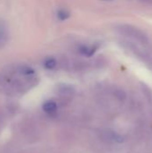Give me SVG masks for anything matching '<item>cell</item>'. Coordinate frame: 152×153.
<instances>
[{
	"label": "cell",
	"instance_id": "277c9868",
	"mask_svg": "<svg viewBox=\"0 0 152 153\" xmlns=\"http://www.w3.org/2000/svg\"><path fill=\"white\" fill-rule=\"evenodd\" d=\"M18 72L21 74H23V75H31V74H33L35 73L34 70L31 67L28 66V65H21L18 68Z\"/></svg>",
	"mask_w": 152,
	"mask_h": 153
},
{
	"label": "cell",
	"instance_id": "3957f363",
	"mask_svg": "<svg viewBox=\"0 0 152 153\" xmlns=\"http://www.w3.org/2000/svg\"><path fill=\"white\" fill-rule=\"evenodd\" d=\"M79 50H80V52L82 55L87 56H91L95 53L96 48H94V47L90 48V47H87V46H82Z\"/></svg>",
	"mask_w": 152,
	"mask_h": 153
},
{
	"label": "cell",
	"instance_id": "5b68a950",
	"mask_svg": "<svg viewBox=\"0 0 152 153\" xmlns=\"http://www.w3.org/2000/svg\"><path fill=\"white\" fill-rule=\"evenodd\" d=\"M44 66L47 70H53L56 66V59H54L52 57L47 58L45 60V62H44Z\"/></svg>",
	"mask_w": 152,
	"mask_h": 153
},
{
	"label": "cell",
	"instance_id": "7a4b0ae2",
	"mask_svg": "<svg viewBox=\"0 0 152 153\" xmlns=\"http://www.w3.org/2000/svg\"><path fill=\"white\" fill-rule=\"evenodd\" d=\"M56 109H57V106H56V103L54 101H47L43 105V110L46 113L53 114L56 111Z\"/></svg>",
	"mask_w": 152,
	"mask_h": 153
},
{
	"label": "cell",
	"instance_id": "6da1fadb",
	"mask_svg": "<svg viewBox=\"0 0 152 153\" xmlns=\"http://www.w3.org/2000/svg\"><path fill=\"white\" fill-rule=\"evenodd\" d=\"M116 30L121 35L129 39L130 41L151 51L152 48L151 42L148 36L141 29L129 24H121L117 26Z\"/></svg>",
	"mask_w": 152,
	"mask_h": 153
},
{
	"label": "cell",
	"instance_id": "8992f818",
	"mask_svg": "<svg viewBox=\"0 0 152 153\" xmlns=\"http://www.w3.org/2000/svg\"><path fill=\"white\" fill-rule=\"evenodd\" d=\"M56 14H57V18H58L60 21H65V20H67V19L69 18V16H70V13H69L67 11L64 10V9L59 10V11L57 12Z\"/></svg>",
	"mask_w": 152,
	"mask_h": 153
}]
</instances>
